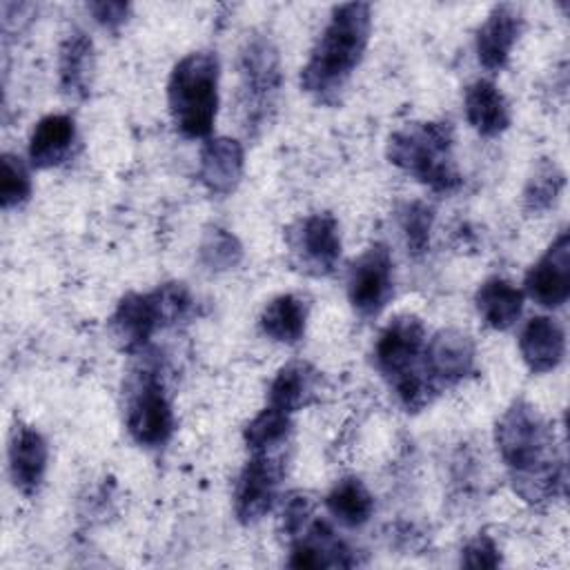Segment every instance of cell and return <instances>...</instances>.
<instances>
[{
  "mask_svg": "<svg viewBox=\"0 0 570 570\" xmlns=\"http://www.w3.org/2000/svg\"><path fill=\"white\" fill-rule=\"evenodd\" d=\"M494 443L514 492L525 503L537 505L561 492L566 476L554 430L532 403L517 399L508 405L494 425Z\"/></svg>",
  "mask_w": 570,
  "mask_h": 570,
  "instance_id": "obj_1",
  "label": "cell"
},
{
  "mask_svg": "<svg viewBox=\"0 0 570 570\" xmlns=\"http://www.w3.org/2000/svg\"><path fill=\"white\" fill-rule=\"evenodd\" d=\"M370 31L372 7L367 2L336 4L301 69V89L318 102L336 100L365 56Z\"/></svg>",
  "mask_w": 570,
  "mask_h": 570,
  "instance_id": "obj_2",
  "label": "cell"
},
{
  "mask_svg": "<svg viewBox=\"0 0 570 570\" xmlns=\"http://www.w3.org/2000/svg\"><path fill=\"white\" fill-rule=\"evenodd\" d=\"M387 160L439 194L461 185L454 163V131L448 120L412 122L387 138Z\"/></svg>",
  "mask_w": 570,
  "mask_h": 570,
  "instance_id": "obj_3",
  "label": "cell"
},
{
  "mask_svg": "<svg viewBox=\"0 0 570 570\" xmlns=\"http://www.w3.org/2000/svg\"><path fill=\"white\" fill-rule=\"evenodd\" d=\"M220 65L212 51L180 58L167 80V105L176 129L185 138H207L218 114Z\"/></svg>",
  "mask_w": 570,
  "mask_h": 570,
  "instance_id": "obj_4",
  "label": "cell"
},
{
  "mask_svg": "<svg viewBox=\"0 0 570 570\" xmlns=\"http://www.w3.org/2000/svg\"><path fill=\"white\" fill-rule=\"evenodd\" d=\"M194 298L183 283H165L147 294H125L109 316V334L122 352L142 350L156 330L189 316Z\"/></svg>",
  "mask_w": 570,
  "mask_h": 570,
  "instance_id": "obj_5",
  "label": "cell"
},
{
  "mask_svg": "<svg viewBox=\"0 0 570 570\" xmlns=\"http://www.w3.org/2000/svg\"><path fill=\"white\" fill-rule=\"evenodd\" d=\"M240 71V111L245 116V129L261 127L267 111L281 91V58L276 47L265 36L247 38L238 58Z\"/></svg>",
  "mask_w": 570,
  "mask_h": 570,
  "instance_id": "obj_6",
  "label": "cell"
},
{
  "mask_svg": "<svg viewBox=\"0 0 570 570\" xmlns=\"http://www.w3.org/2000/svg\"><path fill=\"white\" fill-rule=\"evenodd\" d=\"M127 432L142 448H160L174 432V410L156 370H142L127 396Z\"/></svg>",
  "mask_w": 570,
  "mask_h": 570,
  "instance_id": "obj_7",
  "label": "cell"
},
{
  "mask_svg": "<svg viewBox=\"0 0 570 570\" xmlns=\"http://www.w3.org/2000/svg\"><path fill=\"white\" fill-rule=\"evenodd\" d=\"M287 245L294 265L312 276H327L341 261L338 220L330 212H316L287 229Z\"/></svg>",
  "mask_w": 570,
  "mask_h": 570,
  "instance_id": "obj_8",
  "label": "cell"
},
{
  "mask_svg": "<svg viewBox=\"0 0 570 570\" xmlns=\"http://www.w3.org/2000/svg\"><path fill=\"white\" fill-rule=\"evenodd\" d=\"M425 341V325L416 314H399L381 330L374 343V365L390 385L423 370Z\"/></svg>",
  "mask_w": 570,
  "mask_h": 570,
  "instance_id": "obj_9",
  "label": "cell"
},
{
  "mask_svg": "<svg viewBox=\"0 0 570 570\" xmlns=\"http://www.w3.org/2000/svg\"><path fill=\"white\" fill-rule=\"evenodd\" d=\"M394 294V261L383 243L370 245L350 267L347 298L363 318L381 314Z\"/></svg>",
  "mask_w": 570,
  "mask_h": 570,
  "instance_id": "obj_10",
  "label": "cell"
},
{
  "mask_svg": "<svg viewBox=\"0 0 570 570\" xmlns=\"http://www.w3.org/2000/svg\"><path fill=\"white\" fill-rule=\"evenodd\" d=\"M281 476L283 463L274 452L252 454L243 465L234 490V514L240 523L252 525L274 508Z\"/></svg>",
  "mask_w": 570,
  "mask_h": 570,
  "instance_id": "obj_11",
  "label": "cell"
},
{
  "mask_svg": "<svg viewBox=\"0 0 570 570\" xmlns=\"http://www.w3.org/2000/svg\"><path fill=\"white\" fill-rule=\"evenodd\" d=\"M476 361L474 341L461 330H439L423 350V372L436 392L461 383Z\"/></svg>",
  "mask_w": 570,
  "mask_h": 570,
  "instance_id": "obj_12",
  "label": "cell"
},
{
  "mask_svg": "<svg viewBox=\"0 0 570 570\" xmlns=\"http://www.w3.org/2000/svg\"><path fill=\"white\" fill-rule=\"evenodd\" d=\"M525 294L541 307H561L570 296V234L563 229L528 269Z\"/></svg>",
  "mask_w": 570,
  "mask_h": 570,
  "instance_id": "obj_13",
  "label": "cell"
},
{
  "mask_svg": "<svg viewBox=\"0 0 570 570\" xmlns=\"http://www.w3.org/2000/svg\"><path fill=\"white\" fill-rule=\"evenodd\" d=\"M523 29V16L517 4L501 2L490 9L483 24L476 31V58L483 69L499 71L508 65L512 47Z\"/></svg>",
  "mask_w": 570,
  "mask_h": 570,
  "instance_id": "obj_14",
  "label": "cell"
},
{
  "mask_svg": "<svg viewBox=\"0 0 570 570\" xmlns=\"http://www.w3.org/2000/svg\"><path fill=\"white\" fill-rule=\"evenodd\" d=\"M7 456L13 488L24 497H33L42 485L49 461V445L45 436L33 425H16Z\"/></svg>",
  "mask_w": 570,
  "mask_h": 570,
  "instance_id": "obj_15",
  "label": "cell"
},
{
  "mask_svg": "<svg viewBox=\"0 0 570 570\" xmlns=\"http://www.w3.org/2000/svg\"><path fill=\"white\" fill-rule=\"evenodd\" d=\"M287 563L292 568H350L356 566V559L325 521H312L292 537Z\"/></svg>",
  "mask_w": 570,
  "mask_h": 570,
  "instance_id": "obj_16",
  "label": "cell"
},
{
  "mask_svg": "<svg viewBox=\"0 0 570 570\" xmlns=\"http://www.w3.org/2000/svg\"><path fill=\"white\" fill-rule=\"evenodd\" d=\"M245 169V151L236 138L214 136L207 138L198 154V178L207 191L216 196L232 194Z\"/></svg>",
  "mask_w": 570,
  "mask_h": 570,
  "instance_id": "obj_17",
  "label": "cell"
},
{
  "mask_svg": "<svg viewBox=\"0 0 570 570\" xmlns=\"http://www.w3.org/2000/svg\"><path fill=\"white\" fill-rule=\"evenodd\" d=\"M519 352L530 372H552L566 356V332L552 316H534L521 330Z\"/></svg>",
  "mask_w": 570,
  "mask_h": 570,
  "instance_id": "obj_18",
  "label": "cell"
},
{
  "mask_svg": "<svg viewBox=\"0 0 570 570\" xmlns=\"http://www.w3.org/2000/svg\"><path fill=\"white\" fill-rule=\"evenodd\" d=\"M463 111L468 125L483 138H494L510 127V105L492 80L479 78L465 89Z\"/></svg>",
  "mask_w": 570,
  "mask_h": 570,
  "instance_id": "obj_19",
  "label": "cell"
},
{
  "mask_svg": "<svg viewBox=\"0 0 570 570\" xmlns=\"http://www.w3.org/2000/svg\"><path fill=\"white\" fill-rule=\"evenodd\" d=\"M318 381L321 372L312 363L292 361L276 372L267 392V405L292 416L294 412L307 407L314 401L318 392Z\"/></svg>",
  "mask_w": 570,
  "mask_h": 570,
  "instance_id": "obj_20",
  "label": "cell"
},
{
  "mask_svg": "<svg viewBox=\"0 0 570 570\" xmlns=\"http://www.w3.org/2000/svg\"><path fill=\"white\" fill-rule=\"evenodd\" d=\"M76 140V122L67 114H49L40 118L29 138V163L36 169L60 165Z\"/></svg>",
  "mask_w": 570,
  "mask_h": 570,
  "instance_id": "obj_21",
  "label": "cell"
},
{
  "mask_svg": "<svg viewBox=\"0 0 570 570\" xmlns=\"http://www.w3.org/2000/svg\"><path fill=\"white\" fill-rule=\"evenodd\" d=\"M474 305L483 323L497 332L510 330L523 309V292L501 276L483 281L474 294Z\"/></svg>",
  "mask_w": 570,
  "mask_h": 570,
  "instance_id": "obj_22",
  "label": "cell"
},
{
  "mask_svg": "<svg viewBox=\"0 0 570 570\" xmlns=\"http://www.w3.org/2000/svg\"><path fill=\"white\" fill-rule=\"evenodd\" d=\"M307 314H309V305L303 296L281 294L263 307L258 325L263 334L269 336L272 341L294 345L305 334Z\"/></svg>",
  "mask_w": 570,
  "mask_h": 570,
  "instance_id": "obj_23",
  "label": "cell"
},
{
  "mask_svg": "<svg viewBox=\"0 0 570 570\" xmlns=\"http://www.w3.org/2000/svg\"><path fill=\"white\" fill-rule=\"evenodd\" d=\"M94 45L87 33L71 31L60 45L58 76L60 87L71 98H85L89 94V73L94 60Z\"/></svg>",
  "mask_w": 570,
  "mask_h": 570,
  "instance_id": "obj_24",
  "label": "cell"
},
{
  "mask_svg": "<svg viewBox=\"0 0 570 570\" xmlns=\"http://www.w3.org/2000/svg\"><path fill=\"white\" fill-rule=\"evenodd\" d=\"M325 505L341 525L361 528L374 512V497L358 476H345L327 492Z\"/></svg>",
  "mask_w": 570,
  "mask_h": 570,
  "instance_id": "obj_25",
  "label": "cell"
},
{
  "mask_svg": "<svg viewBox=\"0 0 570 570\" xmlns=\"http://www.w3.org/2000/svg\"><path fill=\"white\" fill-rule=\"evenodd\" d=\"M289 432H292L289 414L267 405L245 425L243 439L252 454H261V452H276L281 445H285Z\"/></svg>",
  "mask_w": 570,
  "mask_h": 570,
  "instance_id": "obj_26",
  "label": "cell"
},
{
  "mask_svg": "<svg viewBox=\"0 0 570 570\" xmlns=\"http://www.w3.org/2000/svg\"><path fill=\"white\" fill-rule=\"evenodd\" d=\"M563 185H566V176L557 167V163H552V160L539 163L523 189V209L534 216L548 212L554 205V200L559 198Z\"/></svg>",
  "mask_w": 570,
  "mask_h": 570,
  "instance_id": "obj_27",
  "label": "cell"
},
{
  "mask_svg": "<svg viewBox=\"0 0 570 570\" xmlns=\"http://www.w3.org/2000/svg\"><path fill=\"white\" fill-rule=\"evenodd\" d=\"M198 258L209 272H227L243 261V245L232 232L214 225L203 234Z\"/></svg>",
  "mask_w": 570,
  "mask_h": 570,
  "instance_id": "obj_28",
  "label": "cell"
},
{
  "mask_svg": "<svg viewBox=\"0 0 570 570\" xmlns=\"http://www.w3.org/2000/svg\"><path fill=\"white\" fill-rule=\"evenodd\" d=\"M31 196V176L24 160L16 154H2L0 167V205L2 209L18 207Z\"/></svg>",
  "mask_w": 570,
  "mask_h": 570,
  "instance_id": "obj_29",
  "label": "cell"
},
{
  "mask_svg": "<svg viewBox=\"0 0 570 570\" xmlns=\"http://www.w3.org/2000/svg\"><path fill=\"white\" fill-rule=\"evenodd\" d=\"M399 220H401L407 252L412 256L425 254L430 247V232H432V220H434L432 207L421 200H412V203L403 205Z\"/></svg>",
  "mask_w": 570,
  "mask_h": 570,
  "instance_id": "obj_30",
  "label": "cell"
},
{
  "mask_svg": "<svg viewBox=\"0 0 570 570\" xmlns=\"http://www.w3.org/2000/svg\"><path fill=\"white\" fill-rule=\"evenodd\" d=\"M314 512V499L298 490V492H292L287 494L285 503H283V512H281V523H283V532L292 539L296 537L307 523H309V517Z\"/></svg>",
  "mask_w": 570,
  "mask_h": 570,
  "instance_id": "obj_31",
  "label": "cell"
},
{
  "mask_svg": "<svg viewBox=\"0 0 570 570\" xmlns=\"http://www.w3.org/2000/svg\"><path fill=\"white\" fill-rule=\"evenodd\" d=\"M461 563L465 568H497L501 563V552L488 534H479L463 548Z\"/></svg>",
  "mask_w": 570,
  "mask_h": 570,
  "instance_id": "obj_32",
  "label": "cell"
},
{
  "mask_svg": "<svg viewBox=\"0 0 570 570\" xmlns=\"http://www.w3.org/2000/svg\"><path fill=\"white\" fill-rule=\"evenodd\" d=\"M89 11L94 13L98 24H102L105 29L116 31L127 20L129 4L127 2H91Z\"/></svg>",
  "mask_w": 570,
  "mask_h": 570,
  "instance_id": "obj_33",
  "label": "cell"
}]
</instances>
